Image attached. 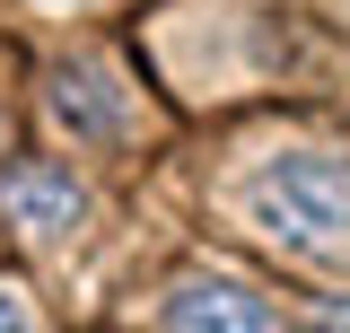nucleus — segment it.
<instances>
[{
    "instance_id": "f257e3e1",
    "label": "nucleus",
    "mask_w": 350,
    "mask_h": 333,
    "mask_svg": "<svg viewBox=\"0 0 350 333\" xmlns=\"http://www.w3.org/2000/svg\"><path fill=\"white\" fill-rule=\"evenodd\" d=\"M245 219L298 263L350 272V158L333 149H271L245 175Z\"/></svg>"
},
{
    "instance_id": "f03ea898",
    "label": "nucleus",
    "mask_w": 350,
    "mask_h": 333,
    "mask_svg": "<svg viewBox=\"0 0 350 333\" xmlns=\"http://www.w3.org/2000/svg\"><path fill=\"white\" fill-rule=\"evenodd\" d=\"M158 325L167 333H280L271 307L254 290H237V281H175L167 307H158Z\"/></svg>"
},
{
    "instance_id": "7ed1b4c3",
    "label": "nucleus",
    "mask_w": 350,
    "mask_h": 333,
    "mask_svg": "<svg viewBox=\"0 0 350 333\" xmlns=\"http://www.w3.org/2000/svg\"><path fill=\"white\" fill-rule=\"evenodd\" d=\"M0 210L18 219V237L53 246V237H70V228H79V184H70L62 166H18V175L0 184Z\"/></svg>"
},
{
    "instance_id": "20e7f679",
    "label": "nucleus",
    "mask_w": 350,
    "mask_h": 333,
    "mask_svg": "<svg viewBox=\"0 0 350 333\" xmlns=\"http://www.w3.org/2000/svg\"><path fill=\"white\" fill-rule=\"evenodd\" d=\"M44 97H53V123H62V132H79V140H114V132H123V114H131V106H123V88L105 79L96 62H62Z\"/></svg>"
},
{
    "instance_id": "39448f33",
    "label": "nucleus",
    "mask_w": 350,
    "mask_h": 333,
    "mask_svg": "<svg viewBox=\"0 0 350 333\" xmlns=\"http://www.w3.org/2000/svg\"><path fill=\"white\" fill-rule=\"evenodd\" d=\"M0 333H27V298L18 290H0Z\"/></svg>"
},
{
    "instance_id": "423d86ee",
    "label": "nucleus",
    "mask_w": 350,
    "mask_h": 333,
    "mask_svg": "<svg viewBox=\"0 0 350 333\" xmlns=\"http://www.w3.org/2000/svg\"><path fill=\"white\" fill-rule=\"evenodd\" d=\"M44 9H79V0H44Z\"/></svg>"
}]
</instances>
